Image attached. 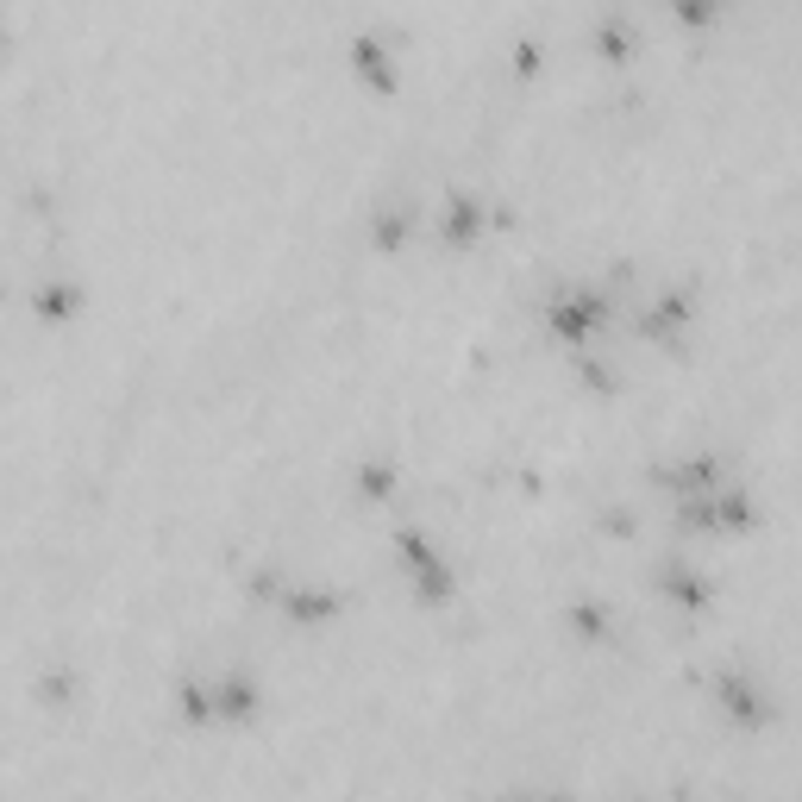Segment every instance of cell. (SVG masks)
Masks as SVG:
<instances>
[{"label":"cell","instance_id":"cell-1","mask_svg":"<svg viewBox=\"0 0 802 802\" xmlns=\"http://www.w3.org/2000/svg\"><path fill=\"white\" fill-rule=\"evenodd\" d=\"M589 320H602V295H564V301H552V326L558 333H583Z\"/></svg>","mask_w":802,"mask_h":802},{"label":"cell","instance_id":"cell-2","mask_svg":"<svg viewBox=\"0 0 802 802\" xmlns=\"http://www.w3.org/2000/svg\"><path fill=\"white\" fill-rule=\"evenodd\" d=\"M351 63H358L376 88H389V63H383V44H376V38H358V44H351Z\"/></svg>","mask_w":802,"mask_h":802}]
</instances>
